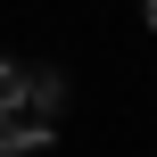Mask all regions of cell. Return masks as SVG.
I'll return each mask as SVG.
<instances>
[{
	"mask_svg": "<svg viewBox=\"0 0 157 157\" xmlns=\"http://www.w3.org/2000/svg\"><path fill=\"white\" fill-rule=\"evenodd\" d=\"M149 33H157V0H149Z\"/></svg>",
	"mask_w": 157,
	"mask_h": 157,
	"instance_id": "6da1fadb",
	"label": "cell"
}]
</instances>
